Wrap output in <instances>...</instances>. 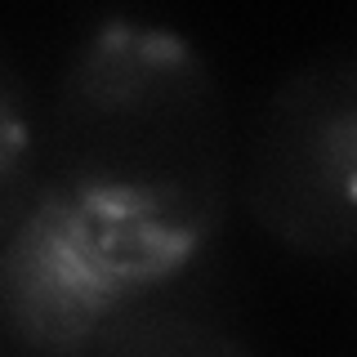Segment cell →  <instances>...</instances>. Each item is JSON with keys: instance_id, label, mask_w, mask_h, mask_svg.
Returning <instances> with one entry per match:
<instances>
[{"instance_id": "1", "label": "cell", "mask_w": 357, "mask_h": 357, "mask_svg": "<svg viewBox=\"0 0 357 357\" xmlns=\"http://www.w3.org/2000/svg\"><path fill=\"white\" fill-rule=\"evenodd\" d=\"M50 183L139 290L206 264L237 197L228 103L183 31L103 18L67 54L45 103Z\"/></svg>"}, {"instance_id": "2", "label": "cell", "mask_w": 357, "mask_h": 357, "mask_svg": "<svg viewBox=\"0 0 357 357\" xmlns=\"http://www.w3.org/2000/svg\"><path fill=\"white\" fill-rule=\"evenodd\" d=\"M237 201L299 259H357V45L273 85L237 161Z\"/></svg>"}, {"instance_id": "3", "label": "cell", "mask_w": 357, "mask_h": 357, "mask_svg": "<svg viewBox=\"0 0 357 357\" xmlns=\"http://www.w3.org/2000/svg\"><path fill=\"white\" fill-rule=\"evenodd\" d=\"M139 290L59 188L0 241V340L14 357H89Z\"/></svg>"}, {"instance_id": "4", "label": "cell", "mask_w": 357, "mask_h": 357, "mask_svg": "<svg viewBox=\"0 0 357 357\" xmlns=\"http://www.w3.org/2000/svg\"><path fill=\"white\" fill-rule=\"evenodd\" d=\"M197 268L121 308L89 357H259L215 312V299L192 290Z\"/></svg>"}, {"instance_id": "5", "label": "cell", "mask_w": 357, "mask_h": 357, "mask_svg": "<svg viewBox=\"0 0 357 357\" xmlns=\"http://www.w3.org/2000/svg\"><path fill=\"white\" fill-rule=\"evenodd\" d=\"M50 188V139H45V98L27 67L0 40V241L31 215Z\"/></svg>"}, {"instance_id": "6", "label": "cell", "mask_w": 357, "mask_h": 357, "mask_svg": "<svg viewBox=\"0 0 357 357\" xmlns=\"http://www.w3.org/2000/svg\"><path fill=\"white\" fill-rule=\"evenodd\" d=\"M0 357H14V353H9V344H5V340H0Z\"/></svg>"}]
</instances>
